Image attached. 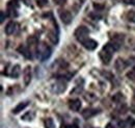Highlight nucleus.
Returning a JSON list of instances; mask_svg holds the SVG:
<instances>
[{
	"instance_id": "obj_34",
	"label": "nucleus",
	"mask_w": 135,
	"mask_h": 128,
	"mask_svg": "<svg viewBox=\"0 0 135 128\" xmlns=\"http://www.w3.org/2000/svg\"><path fill=\"white\" fill-rule=\"evenodd\" d=\"M131 111H132V112L135 113V106H132V107H131Z\"/></svg>"
},
{
	"instance_id": "obj_27",
	"label": "nucleus",
	"mask_w": 135,
	"mask_h": 128,
	"mask_svg": "<svg viewBox=\"0 0 135 128\" xmlns=\"http://www.w3.org/2000/svg\"><path fill=\"white\" fill-rule=\"evenodd\" d=\"M53 2L55 4H57V5H65L67 0H53Z\"/></svg>"
},
{
	"instance_id": "obj_6",
	"label": "nucleus",
	"mask_w": 135,
	"mask_h": 128,
	"mask_svg": "<svg viewBox=\"0 0 135 128\" xmlns=\"http://www.w3.org/2000/svg\"><path fill=\"white\" fill-rule=\"evenodd\" d=\"M23 80H24V84L28 85L31 81V68L30 66H27L24 70H23Z\"/></svg>"
},
{
	"instance_id": "obj_12",
	"label": "nucleus",
	"mask_w": 135,
	"mask_h": 128,
	"mask_svg": "<svg viewBox=\"0 0 135 128\" xmlns=\"http://www.w3.org/2000/svg\"><path fill=\"white\" fill-rule=\"evenodd\" d=\"M16 28H17V24H16L14 21H11V22H8V23L6 24L4 31H5V33H6L7 35H11V34H13L14 32L16 31Z\"/></svg>"
},
{
	"instance_id": "obj_36",
	"label": "nucleus",
	"mask_w": 135,
	"mask_h": 128,
	"mask_svg": "<svg viewBox=\"0 0 135 128\" xmlns=\"http://www.w3.org/2000/svg\"><path fill=\"white\" fill-rule=\"evenodd\" d=\"M133 49H134V51H135V44H134V46H133Z\"/></svg>"
},
{
	"instance_id": "obj_10",
	"label": "nucleus",
	"mask_w": 135,
	"mask_h": 128,
	"mask_svg": "<svg viewBox=\"0 0 135 128\" xmlns=\"http://www.w3.org/2000/svg\"><path fill=\"white\" fill-rule=\"evenodd\" d=\"M82 45L87 50H95V49L98 47V43L95 40H93V39H87Z\"/></svg>"
},
{
	"instance_id": "obj_33",
	"label": "nucleus",
	"mask_w": 135,
	"mask_h": 128,
	"mask_svg": "<svg viewBox=\"0 0 135 128\" xmlns=\"http://www.w3.org/2000/svg\"><path fill=\"white\" fill-rule=\"evenodd\" d=\"M60 128H72L71 126H69V125H66V124H64V125H61V127Z\"/></svg>"
},
{
	"instance_id": "obj_18",
	"label": "nucleus",
	"mask_w": 135,
	"mask_h": 128,
	"mask_svg": "<svg viewBox=\"0 0 135 128\" xmlns=\"http://www.w3.org/2000/svg\"><path fill=\"white\" fill-rule=\"evenodd\" d=\"M33 118H34L33 112H26L24 116H22V120H24V121H31Z\"/></svg>"
},
{
	"instance_id": "obj_8",
	"label": "nucleus",
	"mask_w": 135,
	"mask_h": 128,
	"mask_svg": "<svg viewBox=\"0 0 135 128\" xmlns=\"http://www.w3.org/2000/svg\"><path fill=\"white\" fill-rule=\"evenodd\" d=\"M81 101L79 99H74V100H71L69 102V107L73 111V112H78L80 108H81Z\"/></svg>"
},
{
	"instance_id": "obj_4",
	"label": "nucleus",
	"mask_w": 135,
	"mask_h": 128,
	"mask_svg": "<svg viewBox=\"0 0 135 128\" xmlns=\"http://www.w3.org/2000/svg\"><path fill=\"white\" fill-rule=\"evenodd\" d=\"M59 18L61 22L66 25H69L73 21V16L69 11H59Z\"/></svg>"
},
{
	"instance_id": "obj_25",
	"label": "nucleus",
	"mask_w": 135,
	"mask_h": 128,
	"mask_svg": "<svg viewBox=\"0 0 135 128\" xmlns=\"http://www.w3.org/2000/svg\"><path fill=\"white\" fill-rule=\"evenodd\" d=\"M38 7H44L48 4V0H35Z\"/></svg>"
},
{
	"instance_id": "obj_35",
	"label": "nucleus",
	"mask_w": 135,
	"mask_h": 128,
	"mask_svg": "<svg viewBox=\"0 0 135 128\" xmlns=\"http://www.w3.org/2000/svg\"><path fill=\"white\" fill-rule=\"evenodd\" d=\"M133 102H134V103H135V96L133 97Z\"/></svg>"
},
{
	"instance_id": "obj_23",
	"label": "nucleus",
	"mask_w": 135,
	"mask_h": 128,
	"mask_svg": "<svg viewBox=\"0 0 135 128\" xmlns=\"http://www.w3.org/2000/svg\"><path fill=\"white\" fill-rule=\"evenodd\" d=\"M94 8H95L97 12H102V11L105 8V5L102 4V3H94Z\"/></svg>"
},
{
	"instance_id": "obj_17",
	"label": "nucleus",
	"mask_w": 135,
	"mask_h": 128,
	"mask_svg": "<svg viewBox=\"0 0 135 128\" xmlns=\"http://www.w3.org/2000/svg\"><path fill=\"white\" fill-rule=\"evenodd\" d=\"M37 39L35 36H29L27 39V44H28V47H35L37 45Z\"/></svg>"
},
{
	"instance_id": "obj_22",
	"label": "nucleus",
	"mask_w": 135,
	"mask_h": 128,
	"mask_svg": "<svg viewBox=\"0 0 135 128\" xmlns=\"http://www.w3.org/2000/svg\"><path fill=\"white\" fill-rule=\"evenodd\" d=\"M126 124H127V128L133 127V126L135 125V120L133 119V118H130V117H129V118L126 120Z\"/></svg>"
},
{
	"instance_id": "obj_7",
	"label": "nucleus",
	"mask_w": 135,
	"mask_h": 128,
	"mask_svg": "<svg viewBox=\"0 0 135 128\" xmlns=\"http://www.w3.org/2000/svg\"><path fill=\"white\" fill-rule=\"evenodd\" d=\"M18 51H19L25 58H27V60H31V58H32V56H31V51L29 50L28 47H26V46H24V45H20V46L18 47Z\"/></svg>"
},
{
	"instance_id": "obj_1",
	"label": "nucleus",
	"mask_w": 135,
	"mask_h": 128,
	"mask_svg": "<svg viewBox=\"0 0 135 128\" xmlns=\"http://www.w3.org/2000/svg\"><path fill=\"white\" fill-rule=\"evenodd\" d=\"M36 52H37V57H40V60L42 62H45L46 60H48L51 56V53H52V50L49 46H47L46 44H41L38 45V47L36 48Z\"/></svg>"
},
{
	"instance_id": "obj_2",
	"label": "nucleus",
	"mask_w": 135,
	"mask_h": 128,
	"mask_svg": "<svg viewBox=\"0 0 135 128\" xmlns=\"http://www.w3.org/2000/svg\"><path fill=\"white\" fill-rule=\"evenodd\" d=\"M74 35L76 38V40L78 42H80L81 44H83L85 41L88 39V35H89V30L87 27L85 26H79L75 32H74Z\"/></svg>"
},
{
	"instance_id": "obj_15",
	"label": "nucleus",
	"mask_w": 135,
	"mask_h": 128,
	"mask_svg": "<svg viewBox=\"0 0 135 128\" xmlns=\"http://www.w3.org/2000/svg\"><path fill=\"white\" fill-rule=\"evenodd\" d=\"M20 73H21L20 66H19V65H16V66L12 69V74H11V76H12V77H14V78H18V77H19V75H20Z\"/></svg>"
},
{
	"instance_id": "obj_31",
	"label": "nucleus",
	"mask_w": 135,
	"mask_h": 128,
	"mask_svg": "<svg viewBox=\"0 0 135 128\" xmlns=\"http://www.w3.org/2000/svg\"><path fill=\"white\" fill-rule=\"evenodd\" d=\"M123 2H125L126 4H131V5H135V0H123Z\"/></svg>"
},
{
	"instance_id": "obj_9",
	"label": "nucleus",
	"mask_w": 135,
	"mask_h": 128,
	"mask_svg": "<svg viewBox=\"0 0 135 128\" xmlns=\"http://www.w3.org/2000/svg\"><path fill=\"white\" fill-rule=\"evenodd\" d=\"M126 67H127V63L120 57H118V60L115 61V63H114V68H115V70L118 72H123L126 69Z\"/></svg>"
},
{
	"instance_id": "obj_24",
	"label": "nucleus",
	"mask_w": 135,
	"mask_h": 128,
	"mask_svg": "<svg viewBox=\"0 0 135 128\" xmlns=\"http://www.w3.org/2000/svg\"><path fill=\"white\" fill-rule=\"evenodd\" d=\"M127 105L125 103H122V105H119V107L118 108V112L119 113H126L127 112Z\"/></svg>"
},
{
	"instance_id": "obj_32",
	"label": "nucleus",
	"mask_w": 135,
	"mask_h": 128,
	"mask_svg": "<svg viewBox=\"0 0 135 128\" xmlns=\"http://www.w3.org/2000/svg\"><path fill=\"white\" fill-rule=\"evenodd\" d=\"M106 128H115V127H114V125H113V124H111V123H108V124L106 125Z\"/></svg>"
},
{
	"instance_id": "obj_30",
	"label": "nucleus",
	"mask_w": 135,
	"mask_h": 128,
	"mask_svg": "<svg viewBox=\"0 0 135 128\" xmlns=\"http://www.w3.org/2000/svg\"><path fill=\"white\" fill-rule=\"evenodd\" d=\"M89 17H91L94 20H98V19H101V16H100V15H96V14H94V13L89 14Z\"/></svg>"
},
{
	"instance_id": "obj_14",
	"label": "nucleus",
	"mask_w": 135,
	"mask_h": 128,
	"mask_svg": "<svg viewBox=\"0 0 135 128\" xmlns=\"http://www.w3.org/2000/svg\"><path fill=\"white\" fill-rule=\"evenodd\" d=\"M83 91V83H81V84H78V82L76 83V86L71 91V95H79L81 92Z\"/></svg>"
},
{
	"instance_id": "obj_26",
	"label": "nucleus",
	"mask_w": 135,
	"mask_h": 128,
	"mask_svg": "<svg viewBox=\"0 0 135 128\" xmlns=\"http://www.w3.org/2000/svg\"><path fill=\"white\" fill-rule=\"evenodd\" d=\"M127 77L128 79L132 80V81H135V71H130L127 73Z\"/></svg>"
},
{
	"instance_id": "obj_29",
	"label": "nucleus",
	"mask_w": 135,
	"mask_h": 128,
	"mask_svg": "<svg viewBox=\"0 0 135 128\" xmlns=\"http://www.w3.org/2000/svg\"><path fill=\"white\" fill-rule=\"evenodd\" d=\"M5 17H6V15L4 14V12H3V11H1V12H0V22H1V23L4 21Z\"/></svg>"
},
{
	"instance_id": "obj_20",
	"label": "nucleus",
	"mask_w": 135,
	"mask_h": 128,
	"mask_svg": "<svg viewBox=\"0 0 135 128\" xmlns=\"http://www.w3.org/2000/svg\"><path fill=\"white\" fill-rule=\"evenodd\" d=\"M48 36H49L50 41L53 44H57L58 43V36H57V34H55V32H49Z\"/></svg>"
},
{
	"instance_id": "obj_19",
	"label": "nucleus",
	"mask_w": 135,
	"mask_h": 128,
	"mask_svg": "<svg viewBox=\"0 0 135 128\" xmlns=\"http://www.w3.org/2000/svg\"><path fill=\"white\" fill-rule=\"evenodd\" d=\"M44 124H45V128H55V124H54V122H53V120L51 118L46 119Z\"/></svg>"
},
{
	"instance_id": "obj_21",
	"label": "nucleus",
	"mask_w": 135,
	"mask_h": 128,
	"mask_svg": "<svg viewBox=\"0 0 135 128\" xmlns=\"http://www.w3.org/2000/svg\"><path fill=\"white\" fill-rule=\"evenodd\" d=\"M127 19H128V21L135 22V10H132V11H129V12H128V14H127Z\"/></svg>"
},
{
	"instance_id": "obj_13",
	"label": "nucleus",
	"mask_w": 135,
	"mask_h": 128,
	"mask_svg": "<svg viewBox=\"0 0 135 128\" xmlns=\"http://www.w3.org/2000/svg\"><path fill=\"white\" fill-rule=\"evenodd\" d=\"M27 105H28V102H21V103H19L17 106L13 109V113L17 115V113H19L20 112H22V111H23Z\"/></svg>"
},
{
	"instance_id": "obj_28",
	"label": "nucleus",
	"mask_w": 135,
	"mask_h": 128,
	"mask_svg": "<svg viewBox=\"0 0 135 128\" xmlns=\"http://www.w3.org/2000/svg\"><path fill=\"white\" fill-rule=\"evenodd\" d=\"M95 99H96V97L94 96L93 94H87V95H85V100H87V101L95 100Z\"/></svg>"
},
{
	"instance_id": "obj_11",
	"label": "nucleus",
	"mask_w": 135,
	"mask_h": 128,
	"mask_svg": "<svg viewBox=\"0 0 135 128\" xmlns=\"http://www.w3.org/2000/svg\"><path fill=\"white\" fill-rule=\"evenodd\" d=\"M98 112H99V109H95V108H85L81 115H82V117H83L84 119L87 120V119L94 117L95 115H97Z\"/></svg>"
},
{
	"instance_id": "obj_5",
	"label": "nucleus",
	"mask_w": 135,
	"mask_h": 128,
	"mask_svg": "<svg viewBox=\"0 0 135 128\" xmlns=\"http://www.w3.org/2000/svg\"><path fill=\"white\" fill-rule=\"evenodd\" d=\"M99 56L101 58V61L103 62V64L105 65H109V63L111 62V58H112V54L109 53L108 51L102 49V51L99 52Z\"/></svg>"
},
{
	"instance_id": "obj_16",
	"label": "nucleus",
	"mask_w": 135,
	"mask_h": 128,
	"mask_svg": "<svg viewBox=\"0 0 135 128\" xmlns=\"http://www.w3.org/2000/svg\"><path fill=\"white\" fill-rule=\"evenodd\" d=\"M124 100H125V97L122 93H117L112 97V101L115 103H122V101H124Z\"/></svg>"
},
{
	"instance_id": "obj_37",
	"label": "nucleus",
	"mask_w": 135,
	"mask_h": 128,
	"mask_svg": "<svg viewBox=\"0 0 135 128\" xmlns=\"http://www.w3.org/2000/svg\"><path fill=\"white\" fill-rule=\"evenodd\" d=\"M134 71H135V66H134Z\"/></svg>"
},
{
	"instance_id": "obj_3",
	"label": "nucleus",
	"mask_w": 135,
	"mask_h": 128,
	"mask_svg": "<svg viewBox=\"0 0 135 128\" xmlns=\"http://www.w3.org/2000/svg\"><path fill=\"white\" fill-rule=\"evenodd\" d=\"M66 89H67V82L61 79H58L55 82V84L53 85V92L56 94L64 93L66 91Z\"/></svg>"
}]
</instances>
